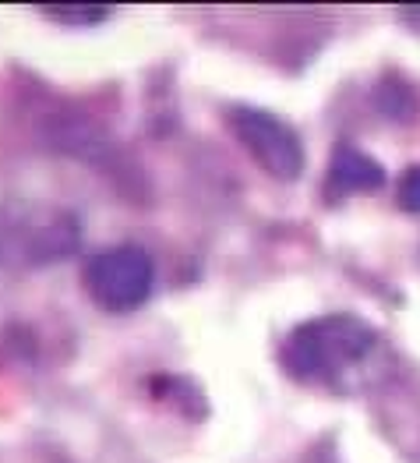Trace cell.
Wrapping results in <instances>:
<instances>
[{
  "label": "cell",
  "instance_id": "5",
  "mask_svg": "<svg viewBox=\"0 0 420 463\" xmlns=\"http://www.w3.org/2000/svg\"><path fill=\"white\" fill-rule=\"evenodd\" d=\"M39 11L57 18V22H64V25H99L110 14L107 4H42Z\"/></svg>",
  "mask_w": 420,
  "mask_h": 463
},
{
  "label": "cell",
  "instance_id": "1",
  "mask_svg": "<svg viewBox=\"0 0 420 463\" xmlns=\"http://www.w3.org/2000/svg\"><path fill=\"white\" fill-rule=\"evenodd\" d=\"M371 347L375 333L368 322L353 315H329L290 333V340L283 344V368L294 379H322L360 361Z\"/></svg>",
  "mask_w": 420,
  "mask_h": 463
},
{
  "label": "cell",
  "instance_id": "3",
  "mask_svg": "<svg viewBox=\"0 0 420 463\" xmlns=\"http://www.w3.org/2000/svg\"><path fill=\"white\" fill-rule=\"evenodd\" d=\"M229 128L240 138V146L266 166L272 177L294 181L304 166V149L297 135L279 120V117L255 110V107H237L229 110Z\"/></svg>",
  "mask_w": 420,
  "mask_h": 463
},
{
  "label": "cell",
  "instance_id": "4",
  "mask_svg": "<svg viewBox=\"0 0 420 463\" xmlns=\"http://www.w3.org/2000/svg\"><path fill=\"white\" fill-rule=\"evenodd\" d=\"M385 184V170L364 156L360 149L343 146L340 153L332 156V170H329V192L353 194V192H375Z\"/></svg>",
  "mask_w": 420,
  "mask_h": 463
},
{
  "label": "cell",
  "instance_id": "6",
  "mask_svg": "<svg viewBox=\"0 0 420 463\" xmlns=\"http://www.w3.org/2000/svg\"><path fill=\"white\" fill-rule=\"evenodd\" d=\"M399 205L406 213H420V166H410L403 177H399Z\"/></svg>",
  "mask_w": 420,
  "mask_h": 463
},
{
  "label": "cell",
  "instance_id": "2",
  "mask_svg": "<svg viewBox=\"0 0 420 463\" xmlns=\"http://www.w3.org/2000/svg\"><path fill=\"white\" fill-rule=\"evenodd\" d=\"M153 259L145 248L120 244L85 266V287L96 305L110 311H131L145 305V298L153 294Z\"/></svg>",
  "mask_w": 420,
  "mask_h": 463
}]
</instances>
